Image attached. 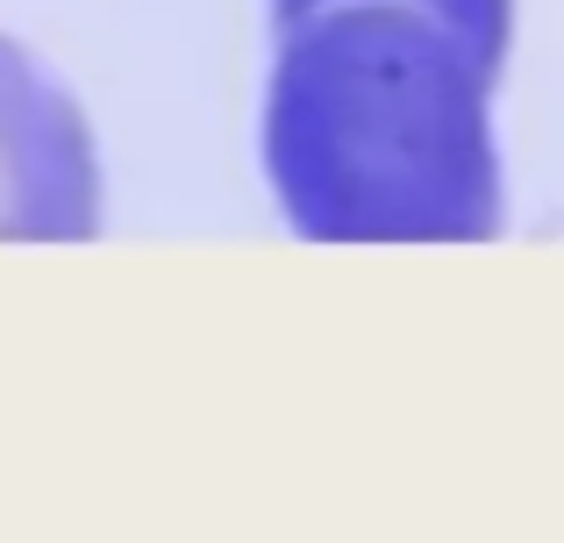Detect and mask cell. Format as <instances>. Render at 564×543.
<instances>
[{"instance_id": "3", "label": "cell", "mask_w": 564, "mask_h": 543, "mask_svg": "<svg viewBox=\"0 0 564 543\" xmlns=\"http://www.w3.org/2000/svg\"><path fill=\"white\" fill-rule=\"evenodd\" d=\"M315 8H336V0H272V22L286 29V22H301V14H315ZM408 8L443 14V22L465 29V36L479 43L494 65H508V43H514V0H408Z\"/></svg>"}, {"instance_id": "2", "label": "cell", "mask_w": 564, "mask_h": 543, "mask_svg": "<svg viewBox=\"0 0 564 543\" xmlns=\"http://www.w3.org/2000/svg\"><path fill=\"white\" fill-rule=\"evenodd\" d=\"M100 229V158L79 100L0 36V237L79 243Z\"/></svg>"}, {"instance_id": "1", "label": "cell", "mask_w": 564, "mask_h": 543, "mask_svg": "<svg viewBox=\"0 0 564 543\" xmlns=\"http://www.w3.org/2000/svg\"><path fill=\"white\" fill-rule=\"evenodd\" d=\"M500 65L408 0H336L279 29L264 79V172L315 243L500 237Z\"/></svg>"}]
</instances>
